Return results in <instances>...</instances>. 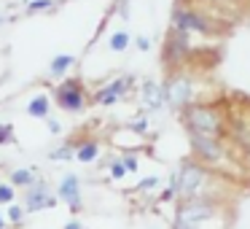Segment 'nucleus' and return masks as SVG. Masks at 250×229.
Listing matches in <instances>:
<instances>
[{"instance_id": "19", "label": "nucleus", "mask_w": 250, "mask_h": 229, "mask_svg": "<svg viewBox=\"0 0 250 229\" xmlns=\"http://www.w3.org/2000/svg\"><path fill=\"white\" fill-rule=\"evenodd\" d=\"M49 6H51L49 0H35V3H33L30 8H33V11H38V8H49Z\"/></svg>"}, {"instance_id": "10", "label": "nucleus", "mask_w": 250, "mask_h": 229, "mask_svg": "<svg viewBox=\"0 0 250 229\" xmlns=\"http://www.w3.org/2000/svg\"><path fill=\"white\" fill-rule=\"evenodd\" d=\"M124 89H126V81H113L110 87H105L103 92L97 94V100H100V103H105V105H110V103L119 100V94L124 92Z\"/></svg>"}, {"instance_id": "17", "label": "nucleus", "mask_w": 250, "mask_h": 229, "mask_svg": "<svg viewBox=\"0 0 250 229\" xmlns=\"http://www.w3.org/2000/svg\"><path fill=\"white\" fill-rule=\"evenodd\" d=\"M14 200V191L8 186H0V202H11Z\"/></svg>"}, {"instance_id": "20", "label": "nucleus", "mask_w": 250, "mask_h": 229, "mask_svg": "<svg viewBox=\"0 0 250 229\" xmlns=\"http://www.w3.org/2000/svg\"><path fill=\"white\" fill-rule=\"evenodd\" d=\"M8 216H11V218H14V221H19V218H22V210H19V207H17V205H14V207H11V210H8Z\"/></svg>"}, {"instance_id": "5", "label": "nucleus", "mask_w": 250, "mask_h": 229, "mask_svg": "<svg viewBox=\"0 0 250 229\" xmlns=\"http://www.w3.org/2000/svg\"><path fill=\"white\" fill-rule=\"evenodd\" d=\"M167 100L172 105H178V108H183V105H188V100H191V81L186 76H175L172 81L167 84Z\"/></svg>"}, {"instance_id": "9", "label": "nucleus", "mask_w": 250, "mask_h": 229, "mask_svg": "<svg viewBox=\"0 0 250 229\" xmlns=\"http://www.w3.org/2000/svg\"><path fill=\"white\" fill-rule=\"evenodd\" d=\"M60 194L65 197L67 202H70L73 207H78V178H73V175H67L65 181H62V186H60Z\"/></svg>"}, {"instance_id": "21", "label": "nucleus", "mask_w": 250, "mask_h": 229, "mask_svg": "<svg viewBox=\"0 0 250 229\" xmlns=\"http://www.w3.org/2000/svg\"><path fill=\"white\" fill-rule=\"evenodd\" d=\"M8 132H11V127H0V143L8 140Z\"/></svg>"}, {"instance_id": "25", "label": "nucleus", "mask_w": 250, "mask_h": 229, "mask_svg": "<svg viewBox=\"0 0 250 229\" xmlns=\"http://www.w3.org/2000/svg\"><path fill=\"white\" fill-rule=\"evenodd\" d=\"M65 229H81V224H76V221H70V224H67V227Z\"/></svg>"}, {"instance_id": "2", "label": "nucleus", "mask_w": 250, "mask_h": 229, "mask_svg": "<svg viewBox=\"0 0 250 229\" xmlns=\"http://www.w3.org/2000/svg\"><path fill=\"white\" fill-rule=\"evenodd\" d=\"M186 127H188V132H196V135L218 137V132H221V116H218L212 108L196 105V108L186 111Z\"/></svg>"}, {"instance_id": "24", "label": "nucleus", "mask_w": 250, "mask_h": 229, "mask_svg": "<svg viewBox=\"0 0 250 229\" xmlns=\"http://www.w3.org/2000/svg\"><path fill=\"white\" fill-rule=\"evenodd\" d=\"M67 154H70L67 148H62V151H54V159H67Z\"/></svg>"}, {"instance_id": "6", "label": "nucleus", "mask_w": 250, "mask_h": 229, "mask_svg": "<svg viewBox=\"0 0 250 229\" xmlns=\"http://www.w3.org/2000/svg\"><path fill=\"white\" fill-rule=\"evenodd\" d=\"M57 100H60L62 108L67 111H78L83 105V94H81V84L78 81H67L60 87V92H57Z\"/></svg>"}, {"instance_id": "18", "label": "nucleus", "mask_w": 250, "mask_h": 229, "mask_svg": "<svg viewBox=\"0 0 250 229\" xmlns=\"http://www.w3.org/2000/svg\"><path fill=\"white\" fill-rule=\"evenodd\" d=\"M110 173H113V178H121V175H124L126 173V164H113V167H110Z\"/></svg>"}, {"instance_id": "1", "label": "nucleus", "mask_w": 250, "mask_h": 229, "mask_svg": "<svg viewBox=\"0 0 250 229\" xmlns=\"http://www.w3.org/2000/svg\"><path fill=\"white\" fill-rule=\"evenodd\" d=\"M210 216H212V205H210V202L188 197V200H183V202H180V207H178L175 229H196L202 221H207Z\"/></svg>"}, {"instance_id": "7", "label": "nucleus", "mask_w": 250, "mask_h": 229, "mask_svg": "<svg viewBox=\"0 0 250 229\" xmlns=\"http://www.w3.org/2000/svg\"><path fill=\"white\" fill-rule=\"evenodd\" d=\"M175 24H178V30H183V33L186 30H207L205 19L191 14V11H178L175 14Z\"/></svg>"}, {"instance_id": "22", "label": "nucleus", "mask_w": 250, "mask_h": 229, "mask_svg": "<svg viewBox=\"0 0 250 229\" xmlns=\"http://www.w3.org/2000/svg\"><path fill=\"white\" fill-rule=\"evenodd\" d=\"M124 164H126V170H137V159H132V157H126Z\"/></svg>"}, {"instance_id": "3", "label": "nucleus", "mask_w": 250, "mask_h": 229, "mask_svg": "<svg viewBox=\"0 0 250 229\" xmlns=\"http://www.w3.org/2000/svg\"><path fill=\"white\" fill-rule=\"evenodd\" d=\"M205 170L199 167V164H183V170H180L178 175H175V191H178L183 200H188V197H196L199 194V189L205 186Z\"/></svg>"}, {"instance_id": "12", "label": "nucleus", "mask_w": 250, "mask_h": 229, "mask_svg": "<svg viewBox=\"0 0 250 229\" xmlns=\"http://www.w3.org/2000/svg\"><path fill=\"white\" fill-rule=\"evenodd\" d=\"M27 114L30 116H46V114H49V100H46V97H35L33 103H30Z\"/></svg>"}, {"instance_id": "14", "label": "nucleus", "mask_w": 250, "mask_h": 229, "mask_svg": "<svg viewBox=\"0 0 250 229\" xmlns=\"http://www.w3.org/2000/svg\"><path fill=\"white\" fill-rule=\"evenodd\" d=\"M126 44H129V35H126V33H116L113 38H110V49H113V51H124Z\"/></svg>"}, {"instance_id": "4", "label": "nucleus", "mask_w": 250, "mask_h": 229, "mask_svg": "<svg viewBox=\"0 0 250 229\" xmlns=\"http://www.w3.org/2000/svg\"><path fill=\"white\" fill-rule=\"evenodd\" d=\"M191 146H194V151L199 154V157H205L207 162H218V159L223 157L221 143L212 135H196V132H191Z\"/></svg>"}, {"instance_id": "16", "label": "nucleus", "mask_w": 250, "mask_h": 229, "mask_svg": "<svg viewBox=\"0 0 250 229\" xmlns=\"http://www.w3.org/2000/svg\"><path fill=\"white\" fill-rule=\"evenodd\" d=\"M30 173L27 170H17V173H14V183H19V186H24V183H30Z\"/></svg>"}, {"instance_id": "15", "label": "nucleus", "mask_w": 250, "mask_h": 229, "mask_svg": "<svg viewBox=\"0 0 250 229\" xmlns=\"http://www.w3.org/2000/svg\"><path fill=\"white\" fill-rule=\"evenodd\" d=\"M94 157H97V143H86V146L78 151V159H81V162H92Z\"/></svg>"}, {"instance_id": "13", "label": "nucleus", "mask_w": 250, "mask_h": 229, "mask_svg": "<svg viewBox=\"0 0 250 229\" xmlns=\"http://www.w3.org/2000/svg\"><path fill=\"white\" fill-rule=\"evenodd\" d=\"M70 65H73V57H57V60L51 62V73H54V76H60V73H65Z\"/></svg>"}, {"instance_id": "8", "label": "nucleus", "mask_w": 250, "mask_h": 229, "mask_svg": "<svg viewBox=\"0 0 250 229\" xmlns=\"http://www.w3.org/2000/svg\"><path fill=\"white\" fill-rule=\"evenodd\" d=\"M186 51H188V44H186L183 30H180L178 35H172V38L167 41V60L175 62V60H180V57H186Z\"/></svg>"}, {"instance_id": "23", "label": "nucleus", "mask_w": 250, "mask_h": 229, "mask_svg": "<svg viewBox=\"0 0 250 229\" xmlns=\"http://www.w3.org/2000/svg\"><path fill=\"white\" fill-rule=\"evenodd\" d=\"M151 186H156V178H146L140 183V189H151Z\"/></svg>"}, {"instance_id": "26", "label": "nucleus", "mask_w": 250, "mask_h": 229, "mask_svg": "<svg viewBox=\"0 0 250 229\" xmlns=\"http://www.w3.org/2000/svg\"><path fill=\"white\" fill-rule=\"evenodd\" d=\"M0 229H3V218H0Z\"/></svg>"}, {"instance_id": "11", "label": "nucleus", "mask_w": 250, "mask_h": 229, "mask_svg": "<svg viewBox=\"0 0 250 229\" xmlns=\"http://www.w3.org/2000/svg\"><path fill=\"white\" fill-rule=\"evenodd\" d=\"M164 97H167V92H164V89H159L156 84H146V103L151 105V108H159Z\"/></svg>"}]
</instances>
